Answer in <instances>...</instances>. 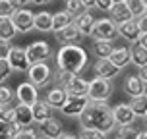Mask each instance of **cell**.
<instances>
[{"mask_svg": "<svg viewBox=\"0 0 147 139\" xmlns=\"http://www.w3.org/2000/svg\"><path fill=\"white\" fill-rule=\"evenodd\" d=\"M74 25L78 27V31H80L81 37H91L93 27H95V17L91 15L89 10H83L80 15L74 17Z\"/></svg>", "mask_w": 147, "mask_h": 139, "instance_id": "cell-12", "label": "cell"}, {"mask_svg": "<svg viewBox=\"0 0 147 139\" xmlns=\"http://www.w3.org/2000/svg\"><path fill=\"white\" fill-rule=\"evenodd\" d=\"M136 23H138L141 33H147V12L143 15H140V17H136Z\"/></svg>", "mask_w": 147, "mask_h": 139, "instance_id": "cell-42", "label": "cell"}, {"mask_svg": "<svg viewBox=\"0 0 147 139\" xmlns=\"http://www.w3.org/2000/svg\"><path fill=\"white\" fill-rule=\"evenodd\" d=\"M58 139H80V135H74V133H68V132H62Z\"/></svg>", "mask_w": 147, "mask_h": 139, "instance_id": "cell-47", "label": "cell"}, {"mask_svg": "<svg viewBox=\"0 0 147 139\" xmlns=\"http://www.w3.org/2000/svg\"><path fill=\"white\" fill-rule=\"evenodd\" d=\"M109 60L116 68L124 70L128 64H132V58H130V46H118V48H114L112 54L109 56Z\"/></svg>", "mask_w": 147, "mask_h": 139, "instance_id": "cell-20", "label": "cell"}, {"mask_svg": "<svg viewBox=\"0 0 147 139\" xmlns=\"http://www.w3.org/2000/svg\"><path fill=\"white\" fill-rule=\"evenodd\" d=\"M126 4H128V8H130V12H132L134 17H140V15H143L147 12L143 0H126Z\"/></svg>", "mask_w": 147, "mask_h": 139, "instance_id": "cell-32", "label": "cell"}, {"mask_svg": "<svg viewBox=\"0 0 147 139\" xmlns=\"http://www.w3.org/2000/svg\"><path fill=\"white\" fill-rule=\"evenodd\" d=\"M0 122H2V124L16 122V106L12 108L10 104H4V106L0 108Z\"/></svg>", "mask_w": 147, "mask_h": 139, "instance_id": "cell-33", "label": "cell"}, {"mask_svg": "<svg viewBox=\"0 0 147 139\" xmlns=\"http://www.w3.org/2000/svg\"><path fill=\"white\" fill-rule=\"evenodd\" d=\"M110 19L116 25H120V23H126V21H130V19H134V15H132V12H130V8H128L126 2H114L112 8H110Z\"/></svg>", "mask_w": 147, "mask_h": 139, "instance_id": "cell-16", "label": "cell"}, {"mask_svg": "<svg viewBox=\"0 0 147 139\" xmlns=\"http://www.w3.org/2000/svg\"><path fill=\"white\" fill-rule=\"evenodd\" d=\"M118 139H120V137H118Z\"/></svg>", "mask_w": 147, "mask_h": 139, "instance_id": "cell-55", "label": "cell"}, {"mask_svg": "<svg viewBox=\"0 0 147 139\" xmlns=\"http://www.w3.org/2000/svg\"><path fill=\"white\" fill-rule=\"evenodd\" d=\"M72 21H74V15L70 14V12H66V10H62L58 14H52V31L56 33V31L64 29V27L70 25Z\"/></svg>", "mask_w": 147, "mask_h": 139, "instance_id": "cell-26", "label": "cell"}, {"mask_svg": "<svg viewBox=\"0 0 147 139\" xmlns=\"http://www.w3.org/2000/svg\"><path fill=\"white\" fill-rule=\"evenodd\" d=\"M116 135L120 139H138L140 135V130H136L134 126H118Z\"/></svg>", "mask_w": 147, "mask_h": 139, "instance_id": "cell-31", "label": "cell"}, {"mask_svg": "<svg viewBox=\"0 0 147 139\" xmlns=\"http://www.w3.org/2000/svg\"><path fill=\"white\" fill-rule=\"evenodd\" d=\"M39 130H41V135L45 137H51V139H58L60 133H62V122L58 118L51 116L49 120H45L39 124Z\"/></svg>", "mask_w": 147, "mask_h": 139, "instance_id": "cell-15", "label": "cell"}, {"mask_svg": "<svg viewBox=\"0 0 147 139\" xmlns=\"http://www.w3.org/2000/svg\"><path fill=\"white\" fill-rule=\"evenodd\" d=\"M18 33L16 29L14 21H12V17H8V15H0V39H4V41H12Z\"/></svg>", "mask_w": 147, "mask_h": 139, "instance_id": "cell-24", "label": "cell"}, {"mask_svg": "<svg viewBox=\"0 0 147 139\" xmlns=\"http://www.w3.org/2000/svg\"><path fill=\"white\" fill-rule=\"evenodd\" d=\"M89 104H91V99L87 95H68L66 103H64V106L60 110L68 118H76V116H81Z\"/></svg>", "mask_w": 147, "mask_h": 139, "instance_id": "cell-6", "label": "cell"}, {"mask_svg": "<svg viewBox=\"0 0 147 139\" xmlns=\"http://www.w3.org/2000/svg\"><path fill=\"white\" fill-rule=\"evenodd\" d=\"M16 10H18V4H16L14 0H0V15L12 17Z\"/></svg>", "mask_w": 147, "mask_h": 139, "instance_id": "cell-34", "label": "cell"}, {"mask_svg": "<svg viewBox=\"0 0 147 139\" xmlns=\"http://www.w3.org/2000/svg\"><path fill=\"white\" fill-rule=\"evenodd\" d=\"M16 4H18V8H25L27 4H33V0H14Z\"/></svg>", "mask_w": 147, "mask_h": 139, "instance_id": "cell-48", "label": "cell"}, {"mask_svg": "<svg viewBox=\"0 0 147 139\" xmlns=\"http://www.w3.org/2000/svg\"><path fill=\"white\" fill-rule=\"evenodd\" d=\"M112 83L110 79L105 77H95V79L89 81V89H87V97L93 103H107L112 95Z\"/></svg>", "mask_w": 147, "mask_h": 139, "instance_id": "cell-3", "label": "cell"}, {"mask_svg": "<svg viewBox=\"0 0 147 139\" xmlns=\"http://www.w3.org/2000/svg\"><path fill=\"white\" fill-rule=\"evenodd\" d=\"M83 10H85V8H83V4H81V0H66V12H70L74 17L80 15Z\"/></svg>", "mask_w": 147, "mask_h": 139, "instance_id": "cell-36", "label": "cell"}, {"mask_svg": "<svg viewBox=\"0 0 147 139\" xmlns=\"http://www.w3.org/2000/svg\"><path fill=\"white\" fill-rule=\"evenodd\" d=\"M118 37H122V39L128 41L130 44L138 43V39L141 37V31H140V27H138L136 19H130V21H126V23H120V25H118Z\"/></svg>", "mask_w": 147, "mask_h": 139, "instance_id": "cell-14", "label": "cell"}, {"mask_svg": "<svg viewBox=\"0 0 147 139\" xmlns=\"http://www.w3.org/2000/svg\"><path fill=\"white\" fill-rule=\"evenodd\" d=\"M39 139H51V137H45V135H43V137H39Z\"/></svg>", "mask_w": 147, "mask_h": 139, "instance_id": "cell-53", "label": "cell"}, {"mask_svg": "<svg viewBox=\"0 0 147 139\" xmlns=\"http://www.w3.org/2000/svg\"><path fill=\"white\" fill-rule=\"evenodd\" d=\"M56 66L60 70H66L70 73H81V70L87 66V52L78 44H64L60 46L56 54Z\"/></svg>", "mask_w": 147, "mask_h": 139, "instance_id": "cell-2", "label": "cell"}, {"mask_svg": "<svg viewBox=\"0 0 147 139\" xmlns=\"http://www.w3.org/2000/svg\"><path fill=\"white\" fill-rule=\"evenodd\" d=\"M136 44H140V46L147 48V33H141V37L138 39V43H136Z\"/></svg>", "mask_w": 147, "mask_h": 139, "instance_id": "cell-45", "label": "cell"}, {"mask_svg": "<svg viewBox=\"0 0 147 139\" xmlns=\"http://www.w3.org/2000/svg\"><path fill=\"white\" fill-rule=\"evenodd\" d=\"M112 4H114V0H97V8L103 12H110Z\"/></svg>", "mask_w": 147, "mask_h": 139, "instance_id": "cell-43", "label": "cell"}, {"mask_svg": "<svg viewBox=\"0 0 147 139\" xmlns=\"http://www.w3.org/2000/svg\"><path fill=\"white\" fill-rule=\"evenodd\" d=\"M80 126L89 128V130H99L103 133H110L116 128V122L112 118V108L107 103H93L91 101V104L80 116Z\"/></svg>", "mask_w": 147, "mask_h": 139, "instance_id": "cell-1", "label": "cell"}, {"mask_svg": "<svg viewBox=\"0 0 147 139\" xmlns=\"http://www.w3.org/2000/svg\"><path fill=\"white\" fill-rule=\"evenodd\" d=\"M143 120H145V128H147V116H145V118H143Z\"/></svg>", "mask_w": 147, "mask_h": 139, "instance_id": "cell-52", "label": "cell"}, {"mask_svg": "<svg viewBox=\"0 0 147 139\" xmlns=\"http://www.w3.org/2000/svg\"><path fill=\"white\" fill-rule=\"evenodd\" d=\"M20 130H22V128L16 124V122L4 124V126H2V130H0V139H16V135H18Z\"/></svg>", "mask_w": 147, "mask_h": 139, "instance_id": "cell-30", "label": "cell"}, {"mask_svg": "<svg viewBox=\"0 0 147 139\" xmlns=\"http://www.w3.org/2000/svg\"><path fill=\"white\" fill-rule=\"evenodd\" d=\"M14 91L8 87V85H4V83H0V103L2 104H10L12 101H14Z\"/></svg>", "mask_w": 147, "mask_h": 139, "instance_id": "cell-37", "label": "cell"}, {"mask_svg": "<svg viewBox=\"0 0 147 139\" xmlns=\"http://www.w3.org/2000/svg\"><path fill=\"white\" fill-rule=\"evenodd\" d=\"M12 21L20 33H29L31 29H35V14L29 8H18L12 15Z\"/></svg>", "mask_w": 147, "mask_h": 139, "instance_id": "cell-7", "label": "cell"}, {"mask_svg": "<svg viewBox=\"0 0 147 139\" xmlns=\"http://www.w3.org/2000/svg\"><path fill=\"white\" fill-rule=\"evenodd\" d=\"M72 75H76V73H70V72H66V70H60V68H58V70L54 72V81L62 87L64 83H68V81L72 79Z\"/></svg>", "mask_w": 147, "mask_h": 139, "instance_id": "cell-38", "label": "cell"}, {"mask_svg": "<svg viewBox=\"0 0 147 139\" xmlns=\"http://www.w3.org/2000/svg\"><path fill=\"white\" fill-rule=\"evenodd\" d=\"M12 72H14V70H12V66H10V62H8V58L0 60V83H2L4 79H8Z\"/></svg>", "mask_w": 147, "mask_h": 139, "instance_id": "cell-39", "label": "cell"}, {"mask_svg": "<svg viewBox=\"0 0 147 139\" xmlns=\"http://www.w3.org/2000/svg\"><path fill=\"white\" fill-rule=\"evenodd\" d=\"M140 77H141V81L145 83V87H147V66L140 68Z\"/></svg>", "mask_w": 147, "mask_h": 139, "instance_id": "cell-46", "label": "cell"}, {"mask_svg": "<svg viewBox=\"0 0 147 139\" xmlns=\"http://www.w3.org/2000/svg\"><path fill=\"white\" fill-rule=\"evenodd\" d=\"M16 97H18V103L23 104H33L39 101V93H37V87L31 83V81H25V83H20L18 89H16Z\"/></svg>", "mask_w": 147, "mask_h": 139, "instance_id": "cell-11", "label": "cell"}, {"mask_svg": "<svg viewBox=\"0 0 147 139\" xmlns=\"http://www.w3.org/2000/svg\"><path fill=\"white\" fill-rule=\"evenodd\" d=\"M130 58H132V64L138 68L147 66V48L140 46V44H134L130 46Z\"/></svg>", "mask_w": 147, "mask_h": 139, "instance_id": "cell-25", "label": "cell"}, {"mask_svg": "<svg viewBox=\"0 0 147 139\" xmlns=\"http://www.w3.org/2000/svg\"><path fill=\"white\" fill-rule=\"evenodd\" d=\"M25 50H27V56H29L31 64H35V62H47L52 56L51 44L47 43V41H33Z\"/></svg>", "mask_w": 147, "mask_h": 139, "instance_id": "cell-8", "label": "cell"}, {"mask_svg": "<svg viewBox=\"0 0 147 139\" xmlns=\"http://www.w3.org/2000/svg\"><path fill=\"white\" fill-rule=\"evenodd\" d=\"M16 139H39V137H37V133L31 128H22L18 132V135H16Z\"/></svg>", "mask_w": 147, "mask_h": 139, "instance_id": "cell-40", "label": "cell"}, {"mask_svg": "<svg viewBox=\"0 0 147 139\" xmlns=\"http://www.w3.org/2000/svg\"><path fill=\"white\" fill-rule=\"evenodd\" d=\"M138 139H147V128L140 132V135H138Z\"/></svg>", "mask_w": 147, "mask_h": 139, "instance_id": "cell-50", "label": "cell"}, {"mask_svg": "<svg viewBox=\"0 0 147 139\" xmlns=\"http://www.w3.org/2000/svg\"><path fill=\"white\" fill-rule=\"evenodd\" d=\"M68 99V93L64 91V87H52L49 93H47V101H49V104H51L52 108H62L64 106V103H66Z\"/></svg>", "mask_w": 147, "mask_h": 139, "instance_id": "cell-23", "label": "cell"}, {"mask_svg": "<svg viewBox=\"0 0 147 139\" xmlns=\"http://www.w3.org/2000/svg\"><path fill=\"white\" fill-rule=\"evenodd\" d=\"M64 91L68 95H87V89H89V81L80 77V75H72V79L62 85Z\"/></svg>", "mask_w": 147, "mask_h": 139, "instance_id": "cell-18", "label": "cell"}, {"mask_svg": "<svg viewBox=\"0 0 147 139\" xmlns=\"http://www.w3.org/2000/svg\"><path fill=\"white\" fill-rule=\"evenodd\" d=\"M27 77L35 87H45V85L51 83V79H54V72L51 70V66L47 62H35L27 70Z\"/></svg>", "mask_w": 147, "mask_h": 139, "instance_id": "cell-4", "label": "cell"}, {"mask_svg": "<svg viewBox=\"0 0 147 139\" xmlns=\"http://www.w3.org/2000/svg\"><path fill=\"white\" fill-rule=\"evenodd\" d=\"M81 4L85 10H91V8H97V0H81Z\"/></svg>", "mask_w": 147, "mask_h": 139, "instance_id": "cell-44", "label": "cell"}, {"mask_svg": "<svg viewBox=\"0 0 147 139\" xmlns=\"http://www.w3.org/2000/svg\"><path fill=\"white\" fill-rule=\"evenodd\" d=\"M33 122H35V118H33V106L18 103V106H16V124L20 126V128H29Z\"/></svg>", "mask_w": 147, "mask_h": 139, "instance_id": "cell-17", "label": "cell"}, {"mask_svg": "<svg viewBox=\"0 0 147 139\" xmlns=\"http://www.w3.org/2000/svg\"><path fill=\"white\" fill-rule=\"evenodd\" d=\"M112 118H114V122H116V128L118 126H132L134 120H136V112L130 104L126 103H120L116 104L114 108H112Z\"/></svg>", "mask_w": 147, "mask_h": 139, "instance_id": "cell-10", "label": "cell"}, {"mask_svg": "<svg viewBox=\"0 0 147 139\" xmlns=\"http://www.w3.org/2000/svg\"><path fill=\"white\" fill-rule=\"evenodd\" d=\"M54 35H56V41H58V43H62V44H72V43H76V41H78V37H81L80 31H78V27L74 25V21L70 23V25H66L64 29L56 31Z\"/></svg>", "mask_w": 147, "mask_h": 139, "instance_id": "cell-21", "label": "cell"}, {"mask_svg": "<svg viewBox=\"0 0 147 139\" xmlns=\"http://www.w3.org/2000/svg\"><path fill=\"white\" fill-rule=\"evenodd\" d=\"M112 41H95L93 44V52H95L97 60L99 58H109L110 54H112Z\"/></svg>", "mask_w": 147, "mask_h": 139, "instance_id": "cell-29", "label": "cell"}, {"mask_svg": "<svg viewBox=\"0 0 147 139\" xmlns=\"http://www.w3.org/2000/svg\"><path fill=\"white\" fill-rule=\"evenodd\" d=\"M52 0H33V4H37V6H47V4H51Z\"/></svg>", "mask_w": 147, "mask_h": 139, "instance_id": "cell-49", "label": "cell"}, {"mask_svg": "<svg viewBox=\"0 0 147 139\" xmlns=\"http://www.w3.org/2000/svg\"><path fill=\"white\" fill-rule=\"evenodd\" d=\"M80 139H107V133L99 132V130H89V128H81Z\"/></svg>", "mask_w": 147, "mask_h": 139, "instance_id": "cell-35", "label": "cell"}, {"mask_svg": "<svg viewBox=\"0 0 147 139\" xmlns=\"http://www.w3.org/2000/svg\"><path fill=\"white\" fill-rule=\"evenodd\" d=\"M8 62L14 72H25L31 68V62H29V56H27V50L25 48H20V46H12V50L8 54Z\"/></svg>", "mask_w": 147, "mask_h": 139, "instance_id": "cell-9", "label": "cell"}, {"mask_svg": "<svg viewBox=\"0 0 147 139\" xmlns=\"http://www.w3.org/2000/svg\"><path fill=\"white\" fill-rule=\"evenodd\" d=\"M10 50H12V46H10V41H4V39H0V60L8 58Z\"/></svg>", "mask_w": 147, "mask_h": 139, "instance_id": "cell-41", "label": "cell"}, {"mask_svg": "<svg viewBox=\"0 0 147 139\" xmlns=\"http://www.w3.org/2000/svg\"><path fill=\"white\" fill-rule=\"evenodd\" d=\"M52 116V106L49 104V101L45 99V101H37L33 104V118H35L37 124H41L45 120H49Z\"/></svg>", "mask_w": 147, "mask_h": 139, "instance_id": "cell-22", "label": "cell"}, {"mask_svg": "<svg viewBox=\"0 0 147 139\" xmlns=\"http://www.w3.org/2000/svg\"><path fill=\"white\" fill-rule=\"evenodd\" d=\"M143 4H145V10H147V0H143Z\"/></svg>", "mask_w": 147, "mask_h": 139, "instance_id": "cell-51", "label": "cell"}, {"mask_svg": "<svg viewBox=\"0 0 147 139\" xmlns=\"http://www.w3.org/2000/svg\"><path fill=\"white\" fill-rule=\"evenodd\" d=\"M124 91L128 97H140L145 93V83L140 75H128L124 81Z\"/></svg>", "mask_w": 147, "mask_h": 139, "instance_id": "cell-19", "label": "cell"}, {"mask_svg": "<svg viewBox=\"0 0 147 139\" xmlns=\"http://www.w3.org/2000/svg\"><path fill=\"white\" fill-rule=\"evenodd\" d=\"M114 2H126V0H114Z\"/></svg>", "mask_w": 147, "mask_h": 139, "instance_id": "cell-54", "label": "cell"}, {"mask_svg": "<svg viewBox=\"0 0 147 139\" xmlns=\"http://www.w3.org/2000/svg\"><path fill=\"white\" fill-rule=\"evenodd\" d=\"M130 106L134 108V112H136L138 118H145L147 116V93H143L140 97H132Z\"/></svg>", "mask_w": 147, "mask_h": 139, "instance_id": "cell-28", "label": "cell"}, {"mask_svg": "<svg viewBox=\"0 0 147 139\" xmlns=\"http://www.w3.org/2000/svg\"><path fill=\"white\" fill-rule=\"evenodd\" d=\"M91 37H93V41H114L118 37V25L110 17L97 19Z\"/></svg>", "mask_w": 147, "mask_h": 139, "instance_id": "cell-5", "label": "cell"}, {"mask_svg": "<svg viewBox=\"0 0 147 139\" xmlns=\"http://www.w3.org/2000/svg\"><path fill=\"white\" fill-rule=\"evenodd\" d=\"M35 29L41 31V33L52 31V14H49V12H39V14H35Z\"/></svg>", "mask_w": 147, "mask_h": 139, "instance_id": "cell-27", "label": "cell"}, {"mask_svg": "<svg viewBox=\"0 0 147 139\" xmlns=\"http://www.w3.org/2000/svg\"><path fill=\"white\" fill-rule=\"evenodd\" d=\"M93 70H95L97 77H105V79H110V81H112L118 73H120V68H116L109 58H99L95 62Z\"/></svg>", "mask_w": 147, "mask_h": 139, "instance_id": "cell-13", "label": "cell"}]
</instances>
